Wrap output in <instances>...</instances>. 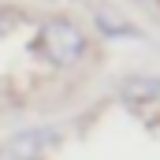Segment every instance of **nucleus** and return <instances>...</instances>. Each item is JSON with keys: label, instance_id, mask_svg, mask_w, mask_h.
Wrapping results in <instances>:
<instances>
[{"label": "nucleus", "instance_id": "7ed1b4c3", "mask_svg": "<svg viewBox=\"0 0 160 160\" xmlns=\"http://www.w3.org/2000/svg\"><path fill=\"white\" fill-rule=\"evenodd\" d=\"M119 93L127 101H160V78H127Z\"/></svg>", "mask_w": 160, "mask_h": 160}, {"label": "nucleus", "instance_id": "20e7f679", "mask_svg": "<svg viewBox=\"0 0 160 160\" xmlns=\"http://www.w3.org/2000/svg\"><path fill=\"white\" fill-rule=\"evenodd\" d=\"M97 26H101L108 38H134V30H130L127 22H119L116 15H108V11H97Z\"/></svg>", "mask_w": 160, "mask_h": 160}, {"label": "nucleus", "instance_id": "f257e3e1", "mask_svg": "<svg viewBox=\"0 0 160 160\" xmlns=\"http://www.w3.org/2000/svg\"><path fill=\"white\" fill-rule=\"evenodd\" d=\"M30 52L48 60V63H56V67H71V63H78L86 56V34L75 22H67V19H48L34 34Z\"/></svg>", "mask_w": 160, "mask_h": 160}, {"label": "nucleus", "instance_id": "f03ea898", "mask_svg": "<svg viewBox=\"0 0 160 160\" xmlns=\"http://www.w3.org/2000/svg\"><path fill=\"white\" fill-rule=\"evenodd\" d=\"M60 130L56 127H30V130H19L4 142V157L8 160H41L45 153H52L60 145Z\"/></svg>", "mask_w": 160, "mask_h": 160}, {"label": "nucleus", "instance_id": "39448f33", "mask_svg": "<svg viewBox=\"0 0 160 160\" xmlns=\"http://www.w3.org/2000/svg\"><path fill=\"white\" fill-rule=\"evenodd\" d=\"M11 30H15V15H11V11H4V8H0V38H8V34H11Z\"/></svg>", "mask_w": 160, "mask_h": 160}]
</instances>
